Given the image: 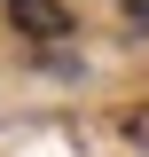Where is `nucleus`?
<instances>
[{"mask_svg":"<svg viewBox=\"0 0 149 157\" xmlns=\"http://www.w3.org/2000/svg\"><path fill=\"white\" fill-rule=\"evenodd\" d=\"M8 24H16L24 39H63V32H71L63 0H8Z\"/></svg>","mask_w":149,"mask_h":157,"instance_id":"nucleus-1","label":"nucleus"}]
</instances>
